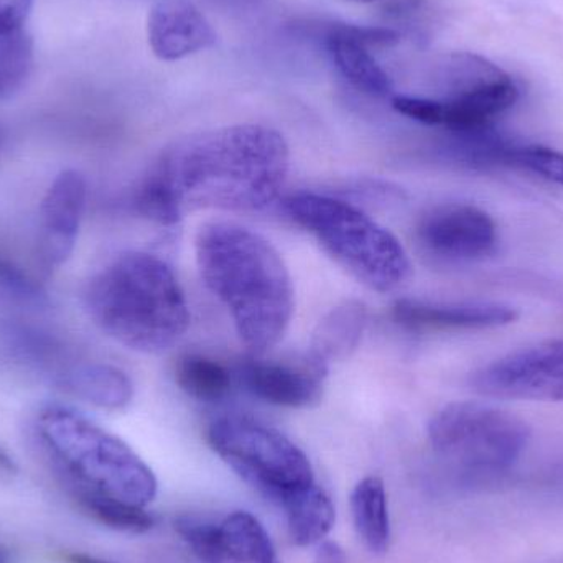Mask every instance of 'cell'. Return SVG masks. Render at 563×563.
<instances>
[{
    "instance_id": "cell-1",
    "label": "cell",
    "mask_w": 563,
    "mask_h": 563,
    "mask_svg": "<svg viewBox=\"0 0 563 563\" xmlns=\"http://www.w3.org/2000/svg\"><path fill=\"white\" fill-rule=\"evenodd\" d=\"M290 148L276 129L238 124L168 145L134 194L141 217L175 227L187 211H263L279 200Z\"/></svg>"
},
{
    "instance_id": "cell-2",
    "label": "cell",
    "mask_w": 563,
    "mask_h": 563,
    "mask_svg": "<svg viewBox=\"0 0 563 563\" xmlns=\"http://www.w3.org/2000/svg\"><path fill=\"white\" fill-rule=\"evenodd\" d=\"M195 257L247 353L263 356L273 350L295 311L294 279L276 246L250 228L213 221L198 231Z\"/></svg>"
},
{
    "instance_id": "cell-3",
    "label": "cell",
    "mask_w": 563,
    "mask_h": 563,
    "mask_svg": "<svg viewBox=\"0 0 563 563\" xmlns=\"http://www.w3.org/2000/svg\"><path fill=\"white\" fill-rule=\"evenodd\" d=\"M85 307L96 327L139 353L170 350L190 327L187 297L161 257L129 251L89 280Z\"/></svg>"
},
{
    "instance_id": "cell-4",
    "label": "cell",
    "mask_w": 563,
    "mask_h": 563,
    "mask_svg": "<svg viewBox=\"0 0 563 563\" xmlns=\"http://www.w3.org/2000/svg\"><path fill=\"white\" fill-rule=\"evenodd\" d=\"M36 432L75 492L99 493L141 508L157 496V478L147 463L85 413L46 406L36 419Z\"/></svg>"
},
{
    "instance_id": "cell-5",
    "label": "cell",
    "mask_w": 563,
    "mask_h": 563,
    "mask_svg": "<svg viewBox=\"0 0 563 563\" xmlns=\"http://www.w3.org/2000/svg\"><path fill=\"white\" fill-rule=\"evenodd\" d=\"M285 211L338 266L369 290L390 294L412 276L402 243L360 208L327 195L300 191L285 200Z\"/></svg>"
},
{
    "instance_id": "cell-6",
    "label": "cell",
    "mask_w": 563,
    "mask_h": 563,
    "mask_svg": "<svg viewBox=\"0 0 563 563\" xmlns=\"http://www.w3.org/2000/svg\"><path fill=\"white\" fill-rule=\"evenodd\" d=\"M427 433L435 455L470 476L508 472L531 437L525 420L482 402L449 404L430 419Z\"/></svg>"
},
{
    "instance_id": "cell-7",
    "label": "cell",
    "mask_w": 563,
    "mask_h": 563,
    "mask_svg": "<svg viewBox=\"0 0 563 563\" xmlns=\"http://www.w3.org/2000/svg\"><path fill=\"white\" fill-rule=\"evenodd\" d=\"M207 440L244 482L279 506L288 496L317 485L303 450L260 420L218 417L208 426Z\"/></svg>"
},
{
    "instance_id": "cell-8",
    "label": "cell",
    "mask_w": 563,
    "mask_h": 563,
    "mask_svg": "<svg viewBox=\"0 0 563 563\" xmlns=\"http://www.w3.org/2000/svg\"><path fill=\"white\" fill-rule=\"evenodd\" d=\"M450 69L460 78V88L440 101V128L456 135L483 132L521 98L519 86L501 68L475 55H456Z\"/></svg>"
},
{
    "instance_id": "cell-9",
    "label": "cell",
    "mask_w": 563,
    "mask_h": 563,
    "mask_svg": "<svg viewBox=\"0 0 563 563\" xmlns=\"http://www.w3.org/2000/svg\"><path fill=\"white\" fill-rule=\"evenodd\" d=\"M473 390L493 399L563 402V340L544 341L483 366Z\"/></svg>"
},
{
    "instance_id": "cell-10",
    "label": "cell",
    "mask_w": 563,
    "mask_h": 563,
    "mask_svg": "<svg viewBox=\"0 0 563 563\" xmlns=\"http://www.w3.org/2000/svg\"><path fill=\"white\" fill-rule=\"evenodd\" d=\"M417 240L430 256L446 263H475L498 247V228L482 208L446 203L423 214Z\"/></svg>"
},
{
    "instance_id": "cell-11",
    "label": "cell",
    "mask_w": 563,
    "mask_h": 563,
    "mask_svg": "<svg viewBox=\"0 0 563 563\" xmlns=\"http://www.w3.org/2000/svg\"><path fill=\"white\" fill-rule=\"evenodd\" d=\"M88 198V184L78 170H63L53 180L40 205V264L46 271L59 269L71 257L78 241Z\"/></svg>"
},
{
    "instance_id": "cell-12",
    "label": "cell",
    "mask_w": 563,
    "mask_h": 563,
    "mask_svg": "<svg viewBox=\"0 0 563 563\" xmlns=\"http://www.w3.org/2000/svg\"><path fill=\"white\" fill-rule=\"evenodd\" d=\"M328 367L305 354L297 360H271L250 354L240 377L257 399L285 409H307L323 396Z\"/></svg>"
},
{
    "instance_id": "cell-13",
    "label": "cell",
    "mask_w": 563,
    "mask_h": 563,
    "mask_svg": "<svg viewBox=\"0 0 563 563\" xmlns=\"http://www.w3.org/2000/svg\"><path fill=\"white\" fill-rule=\"evenodd\" d=\"M147 36L162 62H178L217 43V32L207 16L187 0L157 3L148 13Z\"/></svg>"
},
{
    "instance_id": "cell-14",
    "label": "cell",
    "mask_w": 563,
    "mask_h": 563,
    "mask_svg": "<svg viewBox=\"0 0 563 563\" xmlns=\"http://www.w3.org/2000/svg\"><path fill=\"white\" fill-rule=\"evenodd\" d=\"M394 318L412 330H485L515 323L519 311L509 305L492 301L437 303L402 298L396 301Z\"/></svg>"
},
{
    "instance_id": "cell-15",
    "label": "cell",
    "mask_w": 563,
    "mask_h": 563,
    "mask_svg": "<svg viewBox=\"0 0 563 563\" xmlns=\"http://www.w3.org/2000/svg\"><path fill=\"white\" fill-rule=\"evenodd\" d=\"M328 56L340 75L351 86L374 98L393 95L394 85L383 66L371 55L369 48L344 30L343 23H333L324 32Z\"/></svg>"
},
{
    "instance_id": "cell-16",
    "label": "cell",
    "mask_w": 563,
    "mask_h": 563,
    "mask_svg": "<svg viewBox=\"0 0 563 563\" xmlns=\"http://www.w3.org/2000/svg\"><path fill=\"white\" fill-rule=\"evenodd\" d=\"M367 324L363 301L346 300L328 311L311 334L308 356L330 369L331 364L347 360L360 346Z\"/></svg>"
},
{
    "instance_id": "cell-17",
    "label": "cell",
    "mask_w": 563,
    "mask_h": 563,
    "mask_svg": "<svg viewBox=\"0 0 563 563\" xmlns=\"http://www.w3.org/2000/svg\"><path fill=\"white\" fill-rule=\"evenodd\" d=\"M63 389L76 399L106 410L125 409L134 399L131 377L106 363H81L62 374Z\"/></svg>"
},
{
    "instance_id": "cell-18",
    "label": "cell",
    "mask_w": 563,
    "mask_h": 563,
    "mask_svg": "<svg viewBox=\"0 0 563 563\" xmlns=\"http://www.w3.org/2000/svg\"><path fill=\"white\" fill-rule=\"evenodd\" d=\"M217 531L223 563H282L269 532L251 512H231Z\"/></svg>"
},
{
    "instance_id": "cell-19",
    "label": "cell",
    "mask_w": 563,
    "mask_h": 563,
    "mask_svg": "<svg viewBox=\"0 0 563 563\" xmlns=\"http://www.w3.org/2000/svg\"><path fill=\"white\" fill-rule=\"evenodd\" d=\"M350 503L354 528L367 551L386 554L390 542V518L383 479L377 476L361 479L351 493Z\"/></svg>"
},
{
    "instance_id": "cell-20",
    "label": "cell",
    "mask_w": 563,
    "mask_h": 563,
    "mask_svg": "<svg viewBox=\"0 0 563 563\" xmlns=\"http://www.w3.org/2000/svg\"><path fill=\"white\" fill-rule=\"evenodd\" d=\"M280 508L287 519L291 539L301 548L323 542L336 518L330 496L318 485L288 496L280 503Z\"/></svg>"
},
{
    "instance_id": "cell-21",
    "label": "cell",
    "mask_w": 563,
    "mask_h": 563,
    "mask_svg": "<svg viewBox=\"0 0 563 563\" xmlns=\"http://www.w3.org/2000/svg\"><path fill=\"white\" fill-rule=\"evenodd\" d=\"M175 383L200 402H220L231 393L230 371L203 354L188 353L175 364Z\"/></svg>"
},
{
    "instance_id": "cell-22",
    "label": "cell",
    "mask_w": 563,
    "mask_h": 563,
    "mask_svg": "<svg viewBox=\"0 0 563 563\" xmlns=\"http://www.w3.org/2000/svg\"><path fill=\"white\" fill-rule=\"evenodd\" d=\"M81 508L89 516L115 529V531L132 532L142 534L154 528L155 519L141 506L111 498V496L99 495V493L75 492Z\"/></svg>"
},
{
    "instance_id": "cell-23",
    "label": "cell",
    "mask_w": 563,
    "mask_h": 563,
    "mask_svg": "<svg viewBox=\"0 0 563 563\" xmlns=\"http://www.w3.org/2000/svg\"><path fill=\"white\" fill-rule=\"evenodd\" d=\"M33 68V40L25 30L0 35V101L12 98Z\"/></svg>"
},
{
    "instance_id": "cell-24",
    "label": "cell",
    "mask_w": 563,
    "mask_h": 563,
    "mask_svg": "<svg viewBox=\"0 0 563 563\" xmlns=\"http://www.w3.org/2000/svg\"><path fill=\"white\" fill-rule=\"evenodd\" d=\"M496 161L532 172L545 180L563 187V152L542 145L499 148Z\"/></svg>"
},
{
    "instance_id": "cell-25",
    "label": "cell",
    "mask_w": 563,
    "mask_h": 563,
    "mask_svg": "<svg viewBox=\"0 0 563 563\" xmlns=\"http://www.w3.org/2000/svg\"><path fill=\"white\" fill-rule=\"evenodd\" d=\"M0 285L20 301L30 305H43L46 301V294L42 285L29 276L22 267L16 266L13 261L0 256Z\"/></svg>"
},
{
    "instance_id": "cell-26",
    "label": "cell",
    "mask_w": 563,
    "mask_h": 563,
    "mask_svg": "<svg viewBox=\"0 0 563 563\" xmlns=\"http://www.w3.org/2000/svg\"><path fill=\"white\" fill-rule=\"evenodd\" d=\"M35 0H0V35L23 30Z\"/></svg>"
},
{
    "instance_id": "cell-27",
    "label": "cell",
    "mask_w": 563,
    "mask_h": 563,
    "mask_svg": "<svg viewBox=\"0 0 563 563\" xmlns=\"http://www.w3.org/2000/svg\"><path fill=\"white\" fill-rule=\"evenodd\" d=\"M313 563H346V555L336 542L323 541L318 545Z\"/></svg>"
},
{
    "instance_id": "cell-28",
    "label": "cell",
    "mask_w": 563,
    "mask_h": 563,
    "mask_svg": "<svg viewBox=\"0 0 563 563\" xmlns=\"http://www.w3.org/2000/svg\"><path fill=\"white\" fill-rule=\"evenodd\" d=\"M63 563H114L109 561H102V559L92 558L88 554H78V552H71V554L62 555Z\"/></svg>"
},
{
    "instance_id": "cell-29",
    "label": "cell",
    "mask_w": 563,
    "mask_h": 563,
    "mask_svg": "<svg viewBox=\"0 0 563 563\" xmlns=\"http://www.w3.org/2000/svg\"><path fill=\"white\" fill-rule=\"evenodd\" d=\"M0 470H3V472H13V470H15L12 460H10V456L3 453L2 450H0Z\"/></svg>"
},
{
    "instance_id": "cell-30",
    "label": "cell",
    "mask_w": 563,
    "mask_h": 563,
    "mask_svg": "<svg viewBox=\"0 0 563 563\" xmlns=\"http://www.w3.org/2000/svg\"><path fill=\"white\" fill-rule=\"evenodd\" d=\"M0 563H9V554L0 549Z\"/></svg>"
},
{
    "instance_id": "cell-31",
    "label": "cell",
    "mask_w": 563,
    "mask_h": 563,
    "mask_svg": "<svg viewBox=\"0 0 563 563\" xmlns=\"http://www.w3.org/2000/svg\"><path fill=\"white\" fill-rule=\"evenodd\" d=\"M357 2H374V0H357Z\"/></svg>"
},
{
    "instance_id": "cell-32",
    "label": "cell",
    "mask_w": 563,
    "mask_h": 563,
    "mask_svg": "<svg viewBox=\"0 0 563 563\" xmlns=\"http://www.w3.org/2000/svg\"><path fill=\"white\" fill-rule=\"evenodd\" d=\"M0 147H2V132H0Z\"/></svg>"
}]
</instances>
